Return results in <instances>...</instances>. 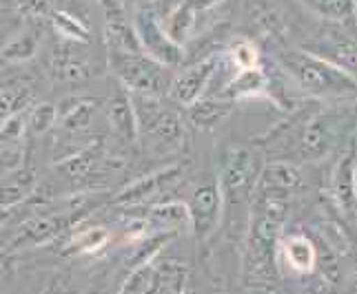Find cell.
Wrapping results in <instances>:
<instances>
[{
    "mask_svg": "<svg viewBox=\"0 0 357 294\" xmlns=\"http://www.w3.org/2000/svg\"><path fill=\"white\" fill-rule=\"evenodd\" d=\"M182 173H184L182 166H165V168H160V170H155V173L144 175L140 179H135L133 183H129L127 188H122L114 197V204L127 206V208L142 206L149 199H153L155 195H162L165 190H169L176 181H180Z\"/></svg>",
    "mask_w": 357,
    "mask_h": 294,
    "instance_id": "4fadbf2b",
    "label": "cell"
},
{
    "mask_svg": "<svg viewBox=\"0 0 357 294\" xmlns=\"http://www.w3.org/2000/svg\"><path fill=\"white\" fill-rule=\"evenodd\" d=\"M52 11H54L52 0H18V14L27 22L49 20Z\"/></svg>",
    "mask_w": 357,
    "mask_h": 294,
    "instance_id": "4dcf8cb0",
    "label": "cell"
},
{
    "mask_svg": "<svg viewBox=\"0 0 357 294\" xmlns=\"http://www.w3.org/2000/svg\"><path fill=\"white\" fill-rule=\"evenodd\" d=\"M220 3H222V0H191V5H193L195 11H198V14H204V11L213 9Z\"/></svg>",
    "mask_w": 357,
    "mask_h": 294,
    "instance_id": "836d02e7",
    "label": "cell"
},
{
    "mask_svg": "<svg viewBox=\"0 0 357 294\" xmlns=\"http://www.w3.org/2000/svg\"><path fill=\"white\" fill-rule=\"evenodd\" d=\"M133 29L146 56L155 58L165 67H180L184 63V49L174 42L165 31V24L153 7H138L133 14Z\"/></svg>",
    "mask_w": 357,
    "mask_h": 294,
    "instance_id": "52a82bcc",
    "label": "cell"
},
{
    "mask_svg": "<svg viewBox=\"0 0 357 294\" xmlns=\"http://www.w3.org/2000/svg\"><path fill=\"white\" fill-rule=\"evenodd\" d=\"M351 111H322L306 120L302 133L298 138V157L304 162H317L324 159L331 151L340 144V140L347 136L351 129Z\"/></svg>",
    "mask_w": 357,
    "mask_h": 294,
    "instance_id": "8992f818",
    "label": "cell"
},
{
    "mask_svg": "<svg viewBox=\"0 0 357 294\" xmlns=\"http://www.w3.org/2000/svg\"><path fill=\"white\" fill-rule=\"evenodd\" d=\"M131 102L138 117L140 136L149 140V146L155 153L180 149L184 142V120L178 111L162 106L155 95L131 93Z\"/></svg>",
    "mask_w": 357,
    "mask_h": 294,
    "instance_id": "277c9868",
    "label": "cell"
},
{
    "mask_svg": "<svg viewBox=\"0 0 357 294\" xmlns=\"http://www.w3.org/2000/svg\"><path fill=\"white\" fill-rule=\"evenodd\" d=\"M215 69H218L215 56H206L204 60H198V63L184 67L182 71L171 76L167 95L176 104L191 106L193 102H198L202 97L204 89L208 87V82H211L215 76Z\"/></svg>",
    "mask_w": 357,
    "mask_h": 294,
    "instance_id": "8fae6325",
    "label": "cell"
},
{
    "mask_svg": "<svg viewBox=\"0 0 357 294\" xmlns=\"http://www.w3.org/2000/svg\"><path fill=\"white\" fill-rule=\"evenodd\" d=\"M40 24L43 22H29L22 31L11 35L5 47L0 49V58L7 60V63H27V60H31L40 47Z\"/></svg>",
    "mask_w": 357,
    "mask_h": 294,
    "instance_id": "ffe728a7",
    "label": "cell"
},
{
    "mask_svg": "<svg viewBox=\"0 0 357 294\" xmlns=\"http://www.w3.org/2000/svg\"><path fill=\"white\" fill-rule=\"evenodd\" d=\"M280 252H282V259H284L287 268L298 275H309L315 270L317 266V248L315 243L304 237V235H289L280 241Z\"/></svg>",
    "mask_w": 357,
    "mask_h": 294,
    "instance_id": "ac0fdd59",
    "label": "cell"
},
{
    "mask_svg": "<svg viewBox=\"0 0 357 294\" xmlns=\"http://www.w3.org/2000/svg\"><path fill=\"white\" fill-rule=\"evenodd\" d=\"M160 3H162V9H165V14L171 9V7H176L180 0H160Z\"/></svg>",
    "mask_w": 357,
    "mask_h": 294,
    "instance_id": "f35d334b",
    "label": "cell"
},
{
    "mask_svg": "<svg viewBox=\"0 0 357 294\" xmlns=\"http://www.w3.org/2000/svg\"><path fill=\"white\" fill-rule=\"evenodd\" d=\"M280 65L304 91L324 97H349L357 93V80L351 73L331 65L328 60L309 51L280 54Z\"/></svg>",
    "mask_w": 357,
    "mask_h": 294,
    "instance_id": "7a4b0ae2",
    "label": "cell"
},
{
    "mask_svg": "<svg viewBox=\"0 0 357 294\" xmlns=\"http://www.w3.org/2000/svg\"><path fill=\"white\" fill-rule=\"evenodd\" d=\"M317 14H322L331 20L347 22L357 14V0H306Z\"/></svg>",
    "mask_w": 357,
    "mask_h": 294,
    "instance_id": "f1b7e54d",
    "label": "cell"
},
{
    "mask_svg": "<svg viewBox=\"0 0 357 294\" xmlns=\"http://www.w3.org/2000/svg\"><path fill=\"white\" fill-rule=\"evenodd\" d=\"M189 213H191V230L200 241L208 239L213 235V230L220 224L222 217V193H220L218 179L215 181H204L193 190Z\"/></svg>",
    "mask_w": 357,
    "mask_h": 294,
    "instance_id": "7c38bea8",
    "label": "cell"
},
{
    "mask_svg": "<svg viewBox=\"0 0 357 294\" xmlns=\"http://www.w3.org/2000/svg\"><path fill=\"white\" fill-rule=\"evenodd\" d=\"M187 275L189 270L180 261L153 259L140 268H133L127 284L118 294H162L171 286L187 284Z\"/></svg>",
    "mask_w": 357,
    "mask_h": 294,
    "instance_id": "9c48e42d",
    "label": "cell"
},
{
    "mask_svg": "<svg viewBox=\"0 0 357 294\" xmlns=\"http://www.w3.org/2000/svg\"><path fill=\"white\" fill-rule=\"evenodd\" d=\"M257 49L251 42H238L231 49V63L238 71H246V69H255L257 67Z\"/></svg>",
    "mask_w": 357,
    "mask_h": 294,
    "instance_id": "1f68e13d",
    "label": "cell"
},
{
    "mask_svg": "<svg viewBox=\"0 0 357 294\" xmlns=\"http://www.w3.org/2000/svg\"><path fill=\"white\" fill-rule=\"evenodd\" d=\"M138 7H153L155 3H160V0H133Z\"/></svg>",
    "mask_w": 357,
    "mask_h": 294,
    "instance_id": "74e56055",
    "label": "cell"
},
{
    "mask_svg": "<svg viewBox=\"0 0 357 294\" xmlns=\"http://www.w3.org/2000/svg\"><path fill=\"white\" fill-rule=\"evenodd\" d=\"M231 113V102L215 100V97H200L189 106V122L198 129H213Z\"/></svg>",
    "mask_w": 357,
    "mask_h": 294,
    "instance_id": "d4e9b609",
    "label": "cell"
},
{
    "mask_svg": "<svg viewBox=\"0 0 357 294\" xmlns=\"http://www.w3.org/2000/svg\"><path fill=\"white\" fill-rule=\"evenodd\" d=\"M107 122L112 136L122 144H133L138 142L140 131H138V117H135V108L131 102V93L122 87L107 100Z\"/></svg>",
    "mask_w": 357,
    "mask_h": 294,
    "instance_id": "9a60e30c",
    "label": "cell"
},
{
    "mask_svg": "<svg viewBox=\"0 0 357 294\" xmlns=\"http://www.w3.org/2000/svg\"><path fill=\"white\" fill-rule=\"evenodd\" d=\"M271 294H293V292H291V290H284V288H280V290H273Z\"/></svg>",
    "mask_w": 357,
    "mask_h": 294,
    "instance_id": "ab89813d",
    "label": "cell"
},
{
    "mask_svg": "<svg viewBox=\"0 0 357 294\" xmlns=\"http://www.w3.org/2000/svg\"><path fill=\"white\" fill-rule=\"evenodd\" d=\"M105 104L102 97H89V95H71L67 100L60 102L58 108V126L63 129L67 136H80L84 133Z\"/></svg>",
    "mask_w": 357,
    "mask_h": 294,
    "instance_id": "2e32d148",
    "label": "cell"
},
{
    "mask_svg": "<svg viewBox=\"0 0 357 294\" xmlns=\"http://www.w3.org/2000/svg\"><path fill=\"white\" fill-rule=\"evenodd\" d=\"M355 16H357V14H355Z\"/></svg>",
    "mask_w": 357,
    "mask_h": 294,
    "instance_id": "b9f144b4",
    "label": "cell"
},
{
    "mask_svg": "<svg viewBox=\"0 0 357 294\" xmlns=\"http://www.w3.org/2000/svg\"><path fill=\"white\" fill-rule=\"evenodd\" d=\"M162 294H187V292H184V284H176V286L167 288Z\"/></svg>",
    "mask_w": 357,
    "mask_h": 294,
    "instance_id": "8d00e7d4",
    "label": "cell"
},
{
    "mask_svg": "<svg viewBox=\"0 0 357 294\" xmlns=\"http://www.w3.org/2000/svg\"><path fill=\"white\" fill-rule=\"evenodd\" d=\"M287 222V197L253 195L249 235L244 250V286L268 290L278 281V261L282 228Z\"/></svg>",
    "mask_w": 357,
    "mask_h": 294,
    "instance_id": "6da1fadb",
    "label": "cell"
},
{
    "mask_svg": "<svg viewBox=\"0 0 357 294\" xmlns=\"http://www.w3.org/2000/svg\"><path fill=\"white\" fill-rule=\"evenodd\" d=\"M9 11H18V0H0V14H9Z\"/></svg>",
    "mask_w": 357,
    "mask_h": 294,
    "instance_id": "e575fe53",
    "label": "cell"
},
{
    "mask_svg": "<svg viewBox=\"0 0 357 294\" xmlns=\"http://www.w3.org/2000/svg\"><path fill=\"white\" fill-rule=\"evenodd\" d=\"M262 168L264 164L260 151L249 149V146H231L222 155V168L218 177V186L222 193V213L253 204Z\"/></svg>",
    "mask_w": 357,
    "mask_h": 294,
    "instance_id": "3957f363",
    "label": "cell"
},
{
    "mask_svg": "<svg viewBox=\"0 0 357 294\" xmlns=\"http://www.w3.org/2000/svg\"><path fill=\"white\" fill-rule=\"evenodd\" d=\"M33 102V91L24 82H11L0 89V124L11 115L27 111V106Z\"/></svg>",
    "mask_w": 357,
    "mask_h": 294,
    "instance_id": "484cf974",
    "label": "cell"
},
{
    "mask_svg": "<svg viewBox=\"0 0 357 294\" xmlns=\"http://www.w3.org/2000/svg\"><path fill=\"white\" fill-rule=\"evenodd\" d=\"M107 63L122 87L131 93L160 97L169 91V67L146 56L144 51H107Z\"/></svg>",
    "mask_w": 357,
    "mask_h": 294,
    "instance_id": "5b68a950",
    "label": "cell"
},
{
    "mask_svg": "<svg viewBox=\"0 0 357 294\" xmlns=\"http://www.w3.org/2000/svg\"><path fill=\"white\" fill-rule=\"evenodd\" d=\"M149 222L155 230L162 232H178L180 230H191V213L189 206L182 202H162L155 204L149 211Z\"/></svg>",
    "mask_w": 357,
    "mask_h": 294,
    "instance_id": "44dd1931",
    "label": "cell"
},
{
    "mask_svg": "<svg viewBox=\"0 0 357 294\" xmlns=\"http://www.w3.org/2000/svg\"><path fill=\"white\" fill-rule=\"evenodd\" d=\"M195 22H198V11L193 9L191 0H180L176 7H171L167 11L165 20H162L167 35L174 42H178L180 47L193 35Z\"/></svg>",
    "mask_w": 357,
    "mask_h": 294,
    "instance_id": "7402d4cb",
    "label": "cell"
},
{
    "mask_svg": "<svg viewBox=\"0 0 357 294\" xmlns=\"http://www.w3.org/2000/svg\"><path fill=\"white\" fill-rule=\"evenodd\" d=\"M109 239H112L109 230H105L100 226H91V228L73 232L67 248H69V252H76V254H93L98 250H102L109 243Z\"/></svg>",
    "mask_w": 357,
    "mask_h": 294,
    "instance_id": "83f0119b",
    "label": "cell"
},
{
    "mask_svg": "<svg viewBox=\"0 0 357 294\" xmlns=\"http://www.w3.org/2000/svg\"><path fill=\"white\" fill-rule=\"evenodd\" d=\"M27 117H29V111H22V113H16L9 120H5L3 124H0V140L3 142H20L24 129H27Z\"/></svg>",
    "mask_w": 357,
    "mask_h": 294,
    "instance_id": "d6a6232c",
    "label": "cell"
},
{
    "mask_svg": "<svg viewBox=\"0 0 357 294\" xmlns=\"http://www.w3.org/2000/svg\"><path fill=\"white\" fill-rule=\"evenodd\" d=\"M331 193L344 215L353 217L357 213V155L353 144L340 153L333 168V179H331Z\"/></svg>",
    "mask_w": 357,
    "mask_h": 294,
    "instance_id": "5bb4252c",
    "label": "cell"
},
{
    "mask_svg": "<svg viewBox=\"0 0 357 294\" xmlns=\"http://www.w3.org/2000/svg\"><path fill=\"white\" fill-rule=\"evenodd\" d=\"M353 288L357 290V270H355V279H353Z\"/></svg>",
    "mask_w": 357,
    "mask_h": 294,
    "instance_id": "60d3db41",
    "label": "cell"
},
{
    "mask_svg": "<svg viewBox=\"0 0 357 294\" xmlns=\"http://www.w3.org/2000/svg\"><path fill=\"white\" fill-rule=\"evenodd\" d=\"M11 215H14V213H11V206H0V226L7 224Z\"/></svg>",
    "mask_w": 357,
    "mask_h": 294,
    "instance_id": "d590c367",
    "label": "cell"
},
{
    "mask_svg": "<svg viewBox=\"0 0 357 294\" xmlns=\"http://www.w3.org/2000/svg\"><path fill=\"white\" fill-rule=\"evenodd\" d=\"M58 124V108L54 104H36L29 117H27V129L33 133V136H45L47 131H52Z\"/></svg>",
    "mask_w": 357,
    "mask_h": 294,
    "instance_id": "f546056e",
    "label": "cell"
},
{
    "mask_svg": "<svg viewBox=\"0 0 357 294\" xmlns=\"http://www.w3.org/2000/svg\"><path fill=\"white\" fill-rule=\"evenodd\" d=\"M49 22H52V27H54V31L60 40L89 44L93 38L87 20L76 16V14H71V11H67V9H54L52 16H49Z\"/></svg>",
    "mask_w": 357,
    "mask_h": 294,
    "instance_id": "603a6c76",
    "label": "cell"
},
{
    "mask_svg": "<svg viewBox=\"0 0 357 294\" xmlns=\"http://www.w3.org/2000/svg\"><path fill=\"white\" fill-rule=\"evenodd\" d=\"M102 153H105V144L100 138H96L89 146H82V149H78L76 153H69L67 157L60 159L56 168L67 179H84L100 166Z\"/></svg>",
    "mask_w": 357,
    "mask_h": 294,
    "instance_id": "d6986e66",
    "label": "cell"
},
{
    "mask_svg": "<svg viewBox=\"0 0 357 294\" xmlns=\"http://www.w3.org/2000/svg\"><path fill=\"white\" fill-rule=\"evenodd\" d=\"M309 49H311V54L328 60L331 65H335L342 71L351 73L353 78L357 76V42H351V40H326L322 44H313Z\"/></svg>",
    "mask_w": 357,
    "mask_h": 294,
    "instance_id": "cb8c5ba5",
    "label": "cell"
},
{
    "mask_svg": "<svg viewBox=\"0 0 357 294\" xmlns=\"http://www.w3.org/2000/svg\"><path fill=\"white\" fill-rule=\"evenodd\" d=\"M227 89H229L227 91L229 97H249V95L260 93L262 89H268V78L264 76V71H260V67L238 71L236 76L231 78Z\"/></svg>",
    "mask_w": 357,
    "mask_h": 294,
    "instance_id": "4316f807",
    "label": "cell"
},
{
    "mask_svg": "<svg viewBox=\"0 0 357 294\" xmlns=\"http://www.w3.org/2000/svg\"><path fill=\"white\" fill-rule=\"evenodd\" d=\"M300 168L291 162H268L264 164L260 179H257L255 195H278V197H287V195L300 183Z\"/></svg>",
    "mask_w": 357,
    "mask_h": 294,
    "instance_id": "e0dca14e",
    "label": "cell"
},
{
    "mask_svg": "<svg viewBox=\"0 0 357 294\" xmlns=\"http://www.w3.org/2000/svg\"><path fill=\"white\" fill-rule=\"evenodd\" d=\"M84 211L82 208H67L60 213H45L36 215L27 219L16 232V237L11 239L9 248L11 250H27V248H38L45 243L54 241L56 237L63 235L65 230H73V226L78 224V219H82Z\"/></svg>",
    "mask_w": 357,
    "mask_h": 294,
    "instance_id": "ba28073f",
    "label": "cell"
},
{
    "mask_svg": "<svg viewBox=\"0 0 357 294\" xmlns=\"http://www.w3.org/2000/svg\"><path fill=\"white\" fill-rule=\"evenodd\" d=\"M82 47H87V44L58 40V44H54L47 54L45 67L49 76L63 84L89 82L96 76V67L91 60L84 56Z\"/></svg>",
    "mask_w": 357,
    "mask_h": 294,
    "instance_id": "30bf717a",
    "label": "cell"
}]
</instances>
